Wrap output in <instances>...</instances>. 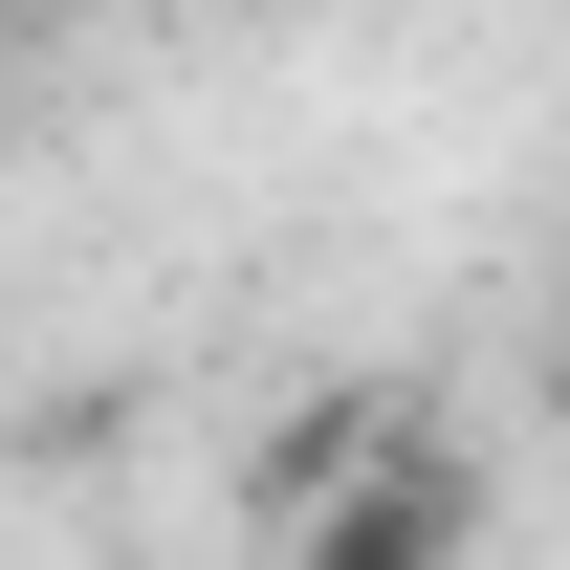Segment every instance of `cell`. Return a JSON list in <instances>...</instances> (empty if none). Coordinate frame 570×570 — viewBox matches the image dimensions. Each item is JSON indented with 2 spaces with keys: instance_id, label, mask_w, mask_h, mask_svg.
Masks as SVG:
<instances>
[{
  "instance_id": "2",
  "label": "cell",
  "mask_w": 570,
  "mask_h": 570,
  "mask_svg": "<svg viewBox=\"0 0 570 570\" xmlns=\"http://www.w3.org/2000/svg\"><path fill=\"white\" fill-rule=\"evenodd\" d=\"M373 439H395V395H307V417H285L264 461H242V483H264V527H285V504H307V483H352Z\"/></svg>"
},
{
  "instance_id": "1",
  "label": "cell",
  "mask_w": 570,
  "mask_h": 570,
  "mask_svg": "<svg viewBox=\"0 0 570 570\" xmlns=\"http://www.w3.org/2000/svg\"><path fill=\"white\" fill-rule=\"evenodd\" d=\"M285 570H483V439L395 417L352 483H307V504H285Z\"/></svg>"
}]
</instances>
